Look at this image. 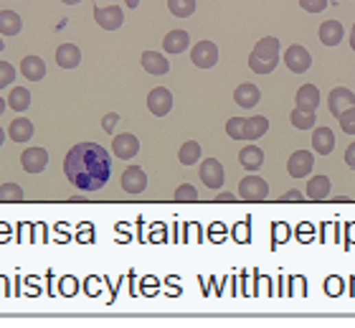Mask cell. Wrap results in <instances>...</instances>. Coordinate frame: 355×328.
<instances>
[{"label":"cell","mask_w":355,"mask_h":328,"mask_svg":"<svg viewBox=\"0 0 355 328\" xmlns=\"http://www.w3.org/2000/svg\"><path fill=\"white\" fill-rule=\"evenodd\" d=\"M343 3H345V0H343Z\"/></svg>","instance_id":"cell-47"},{"label":"cell","mask_w":355,"mask_h":328,"mask_svg":"<svg viewBox=\"0 0 355 328\" xmlns=\"http://www.w3.org/2000/svg\"><path fill=\"white\" fill-rule=\"evenodd\" d=\"M239 163L244 166L247 171H259L262 166H264V151L259 148V145H244L239 153Z\"/></svg>","instance_id":"cell-17"},{"label":"cell","mask_w":355,"mask_h":328,"mask_svg":"<svg viewBox=\"0 0 355 328\" xmlns=\"http://www.w3.org/2000/svg\"><path fill=\"white\" fill-rule=\"evenodd\" d=\"M64 173L79 191H100L112 176V158L97 143H79L64 158Z\"/></svg>","instance_id":"cell-1"},{"label":"cell","mask_w":355,"mask_h":328,"mask_svg":"<svg viewBox=\"0 0 355 328\" xmlns=\"http://www.w3.org/2000/svg\"><path fill=\"white\" fill-rule=\"evenodd\" d=\"M61 3H64V6H79L82 0H61Z\"/></svg>","instance_id":"cell-43"},{"label":"cell","mask_w":355,"mask_h":328,"mask_svg":"<svg viewBox=\"0 0 355 328\" xmlns=\"http://www.w3.org/2000/svg\"><path fill=\"white\" fill-rule=\"evenodd\" d=\"M350 46H353V51H355V25H353V31H350Z\"/></svg>","instance_id":"cell-44"},{"label":"cell","mask_w":355,"mask_h":328,"mask_svg":"<svg viewBox=\"0 0 355 328\" xmlns=\"http://www.w3.org/2000/svg\"><path fill=\"white\" fill-rule=\"evenodd\" d=\"M338 122H340V127H343V133L355 135V107L345 109V112L338 118Z\"/></svg>","instance_id":"cell-35"},{"label":"cell","mask_w":355,"mask_h":328,"mask_svg":"<svg viewBox=\"0 0 355 328\" xmlns=\"http://www.w3.org/2000/svg\"><path fill=\"white\" fill-rule=\"evenodd\" d=\"M5 135H8V133H5L3 127H0V145H3V140H5Z\"/></svg>","instance_id":"cell-45"},{"label":"cell","mask_w":355,"mask_h":328,"mask_svg":"<svg viewBox=\"0 0 355 328\" xmlns=\"http://www.w3.org/2000/svg\"><path fill=\"white\" fill-rule=\"evenodd\" d=\"M190 61L198 69H211L218 64V46L214 41H201L190 51Z\"/></svg>","instance_id":"cell-7"},{"label":"cell","mask_w":355,"mask_h":328,"mask_svg":"<svg viewBox=\"0 0 355 328\" xmlns=\"http://www.w3.org/2000/svg\"><path fill=\"white\" fill-rule=\"evenodd\" d=\"M173 199H175L178 204H193V201H198V191H196V186L181 184L178 188H175Z\"/></svg>","instance_id":"cell-32"},{"label":"cell","mask_w":355,"mask_h":328,"mask_svg":"<svg viewBox=\"0 0 355 328\" xmlns=\"http://www.w3.org/2000/svg\"><path fill=\"white\" fill-rule=\"evenodd\" d=\"M284 64H287L289 72H295V74H305L307 69L312 67V56H310V51L305 46H299V43H292L287 51H284Z\"/></svg>","instance_id":"cell-4"},{"label":"cell","mask_w":355,"mask_h":328,"mask_svg":"<svg viewBox=\"0 0 355 328\" xmlns=\"http://www.w3.org/2000/svg\"><path fill=\"white\" fill-rule=\"evenodd\" d=\"M345 163L355 171V143H353V145H347V151H345Z\"/></svg>","instance_id":"cell-38"},{"label":"cell","mask_w":355,"mask_h":328,"mask_svg":"<svg viewBox=\"0 0 355 328\" xmlns=\"http://www.w3.org/2000/svg\"><path fill=\"white\" fill-rule=\"evenodd\" d=\"M226 133L233 140H244V133H247V118H231L226 122Z\"/></svg>","instance_id":"cell-33"},{"label":"cell","mask_w":355,"mask_h":328,"mask_svg":"<svg viewBox=\"0 0 355 328\" xmlns=\"http://www.w3.org/2000/svg\"><path fill=\"white\" fill-rule=\"evenodd\" d=\"M117 122H119V115H117V112H109V115H104V120H102V130L112 135V130L117 127Z\"/></svg>","instance_id":"cell-37"},{"label":"cell","mask_w":355,"mask_h":328,"mask_svg":"<svg viewBox=\"0 0 355 328\" xmlns=\"http://www.w3.org/2000/svg\"><path fill=\"white\" fill-rule=\"evenodd\" d=\"M289 120H292V125L297 127V130H310V127L314 125V112H302V109H292V115H289Z\"/></svg>","instance_id":"cell-31"},{"label":"cell","mask_w":355,"mask_h":328,"mask_svg":"<svg viewBox=\"0 0 355 328\" xmlns=\"http://www.w3.org/2000/svg\"><path fill=\"white\" fill-rule=\"evenodd\" d=\"M8 105L10 109H16V112H25V109L31 107V92H28L25 87H13L8 97Z\"/></svg>","instance_id":"cell-27"},{"label":"cell","mask_w":355,"mask_h":328,"mask_svg":"<svg viewBox=\"0 0 355 328\" xmlns=\"http://www.w3.org/2000/svg\"><path fill=\"white\" fill-rule=\"evenodd\" d=\"M178 160H181L183 166H196V163L201 160V145L196 143V140H188L185 145H181Z\"/></svg>","instance_id":"cell-28"},{"label":"cell","mask_w":355,"mask_h":328,"mask_svg":"<svg viewBox=\"0 0 355 328\" xmlns=\"http://www.w3.org/2000/svg\"><path fill=\"white\" fill-rule=\"evenodd\" d=\"M262 100V92H259V87L251 85V82H244V85L236 87V92H233V102L239 105V107L249 109V107H256Z\"/></svg>","instance_id":"cell-15"},{"label":"cell","mask_w":355,"mask_h":328,"mask_svg":"<svg viewBox=\"0 0 355 328\" xmlns=\"http://www.w3.org/2000/svg\"><path fill=\"white\" fill-rule=\"evenodd\" d=\"M3 49H5V43H3V41H0V51H3Z\"/></svg>","instance_id":"cell-46"},{"label":"cell","mask_w":355,"mask_h":328,"mask_svg":"<svg viewBox=\"0 0 355 328\" xmlns=\"http://www.w3.org/2000/svg\"><path fill=\"white\" fill-rule=\"evenodd\" d=\"M21 166L25 173H43L49 166V151L46 148H25L21 153Z\"/></svg>","instance_id":"cell-9"},{"label":"cell","mask_w":355,"mask_h":328,"mask_svg":"<svg viewBox=\"0 0 355 328\" xmlns=\"http://www.w3.org/2000/svg\"><path fill=\"white\" fill-rule=\"evenodd\" d=\"M269 130V120L262 118V115H254V118H247V133H244V140H259L262 135H266Z\"/></svg>","instance_id":"cell-26"},{"label":"cell","mask_w":355,"mask_h":328,"mask_svg":"<svg viewBox=\"0 0 355 328\" xmlns=\"http://www.w3.org/2000/svg\"><path fill=\"white\" fill-rule=\"evenodd\" d=\"M277 64H279V41L274 36H266L249 54V69L256 74H272Z\"/></svg>","instance_id":"cell-2"},{"label":"cell","mask_w":355,"mask_h":328,"mask_svg":"<svg viewBox=\"0 0 355 328\" xmlns=\"http://www.w3.org/2000/svg\"><path fill=\"white\" fill-rule=\"evenodd\" d=\"M168 10L175 18H190L196 13V0H168Z\"/></svg>","instance_id":"cell-29"},{"label":"cell","mask_w":355,"mask_h":328,"mask_svg":"<svg viewBox=\"0 0 355 328\" xmlns=\"http://www.w3.org/2000/svg\"><path fill=\"white\" fill-rule=\"evenodd\" d=\"M148 109L155 118L170 115V109H173V92H170L168 87H155V89L148 94Z\"/></svg>","instance_id":"cell-6"},{"label":"cell","mask_w":355,"mask_h":328,"mask_svg":"<svg viewBox=\"0 0 355 328\" xmlns=\"http://www.w3.org/2000/svg\"><path fill=\"white\" fill-rule=\"evenodd\" d=\"M299 6L307 13H322V10L328 8V0H299Z\"/></svg>","instance_id":"cell-36"},{"label":"cell","mask_w":355,"mask_h":328,"mask_svg":"<svg viewBox=\"0 0 355 328\" xmlns=\"http://www.w3.org/2000/svg\"><path fill=\"white\" fill-rule=\"evenodd\" d=\"M5 107H8V100H3V97H0V115L5 112Z\"/></svg>","instance_id":"cell-41"},{"label":"cell","mask_w":355,"mask_h":328,"mask_svg":"<svg viewBox=\"0 0 355 328\" xmlns=\"http://www.w3.org/2000/svg\"><path fill=\"white\" fill-rule=\"evenodd\" d=\"M302 199H305V196L299 194L297 188H295V191H287V194L282 196V201H302Z\"/></svg>","instance_id":"cell-39"},{"label":"cell","mask_w":355,"mask_h":328,"mask_svg":"<svg viewBox=\"0 0 355 328\" xmlns=\"http://www.w3.org/2000/svg\"><path fill=\"white\" fill-rule=\"evenodd\" d=\"M13 79H16V69H13V64H10V61H0V89L13 85Z\"/></svg>","instance_id":"cell-34"},{"label":"cell","mask_w":355,"mask_h":328,"mask_svg":"<svg viewBox=\"0 0 355 328\" xmlns=\"http://www.w3.org/2000/svg\"><path fill=\"white\" fill-rule=\"evenodd\" d=\"M188 43H190L188 31L175 28V31H170V34L163 39V49H165L168 54H183V51L188 49Z\"/></svg>","instance_id":"cell-22"},{"label":"cell","mask_w":355,"mask_h":328,"mask_svg":"<svg viewBox=\"0 0 355 328\" xmlns=\"http://www.w3.org/2000/svg\"><path fill=\"white\" fill-rule=\"evenodd\" d=\"M23 28V21L16 10H0V34L3 36H18Z\"/></svg>","instance_id":"cell-25"},{"label":"cell","mask_w":355,"mask_h":328,"mask_svg":"<svg viewBox=\"0 0 355 328\" xmlns=\"http://www.w3.org/2000/svg\"><path fill=\"white\" fill-rule=\"evenodd\" d=\"M34 133H36L34 122H31V120H25V118L13 120L10 127H8V138L13 140V143H28V140L34 138Z\"/></svg>","instance_id":"cell-18"},{"label":"cell","mask_w":355,"mask_h":328,"mask_svg":"<svg viewBox=\"0 0 355 328\" xmlns=\"http://www.w3.org/2000/svg\"><path fill=\"white\" fill-rule=\"evenodd\" d=\"M142 67H145L148 74H155V76H163L170 72L168 59L163 54H157V51H145V54H142Z\"/></svg>","instance_id":"cell-20"},{"label":"cell","mask_w":355,"mask_h":328,"mask_svg":"<svg viewBox=\"0 0 355 328\" xmlns=\"http://www.w3.org/2000/svg\"><path fill=\"white\" fill-rule=\"evenodd\" d=\"M330 178L328 176H314L310 178V184H307V199L310 201H325L328 196H330Z\"/></svg>","instance_id":"cell-24"},{"label":"cell","mask_w":355,"mask_h":328,"mask_svg":"<svg viewBox=\"0 0 355 328\" xmlns=\"http://www.w3.org/2000/svg\"><path fill=\"white\" fill-rule=\"evenodd\" d=\"M21 72L28 82H41L43 76H46V64H43L41 56H25L21 61Z\"/></svg>","instance_id":"cell-23"},{"label":"cell","mask_w":355,"mask_h":328,"mask_svg":"<svg viewBox=\"0 0 355 328\" xmlns=\"http://www.w3.org/2000/svg\"><path fill=\"white\" fill-rule=\"evenodd\" d=\"M124 3H127L130 8H137V6H140V0H124Z\"/></svg>","instance_id":"cell-42"},{"label":"cell","mask_w":355,"mask_h":328,"mask_svg":"<svg viewBox=\"0 0 355 328\" xmlns=\"http://www.w3.org/2000/svg\"><path fill=\"white\" fill-rule=\"evenodd\" d=\"M266 196H269V184H266L264 178H259V176L241 178L239 199H244V201L249 204H256V201H264Z\"/></svg>","instance_id":"cell-3"},{"label":"cell","mask_w":355,"mask_h":328,"mask_svg":"<svg viewBox=\"0 0 355 328\" xmlns=\"http://www.w3.org/2000/svg\"><path fill=\"white\" fill-rule=\"evenodd\" d=\"M201 181H203V186H208L211 191H218L223 186V181H226V173H223V166L218 163L216 158H206L201 160Z\"/></svg>","instance_id":"cell-5"},{"label":"cell","mask_w":355,"mask_h":328,"mask_svg":"<svg viewBox=\"0 0 355 328\" xmlns=\"http://www.w3.org/2000/svg\"><path fill=\"white\" fill-rule=\"evenodd\" d=\"M328 105H330V112L335 115V118H340L345 109L355 107V94L347 89V87H335L330 92V97H328Z\"/></svg>","instance_id":"cell-13"},{"label":"cell","mask_w":355,"mask_h":328,"mask_svg":"<svg viewBox=\"0 0 355 328\" xmlns=\"http://www.w3.org/2000/svg\"><path fill=\"white\" fill-rule=\"evenodd\" d=\"M94 21L104 31H117L124 23V13L119 6H100V8H94Z\"/></svg>","instance_id":"cell-11"},{"label":"cell","mask_w":355,"mask_h":328,"mask_svg":"<svg viewBox=\"0 0 355 328\" xmlns=\"http://www.w3.org/2000/svg\"><path fill=\"white\" fill-rule=\"evenodd\" d=\"M119 184H122L124 194H142L145 188H148V173L140 168V166H130V168H124L122 178H119Z\"/></svg>","instance_id":"cell-8"},{"label":"cell","mask_w":355,"mask_h":328,"mask_svg":"<svg viewBox=\"0 0 355 328\" xmlns=\"http://www.w3.org/2000/svg\"><path fill=\"white\" fill-rule=\"evenodd\" d=\"M312 166H314V158L310 151H297L292 153L287 160V171L292 178H307L312 173Z\"/></svg>","instance_id":"cell-10"},{"label":"cell","mask_w":355,"mask_h":328,"mask_svg":"<svg viewBox=\"0 0 355 328\" xmlns=\"http://www.w3.org/2000/svg\"><path fill=\"white\" fill-rule=\"evenodd\" d=\"M317 36H320V41L325 43V46H338V43L343 41V36H345V28H343V23H338V21H325V23L320 25V31H317Z\"/></svg>","instance_id":"cell-21"},{"label":"cell","mask_w":355,"mask_h":328,"mask_svg":"<svg viewBox=\"0 0 355 328\" xmlns=\"http://www.w3.org/2000/svg\"><path fill=\"white\" fill-rule=\"evenodd\" d=\"M112 153H115L119 160H133L135 155L140 153V140H137L133 133L117 135L115 140H112Z\"/></svg>","instance_id":"cell-12"},{"label":"cell","mask_w":355,"mask_h":328,"mask_svg":"<svg viewBox=\"0 0 355 328\" xmlns=\"http://www.w3.org/2000/svg\"><path fill=\"white\" fill-rule=\"evenodd\" d=\"M216 201H233V194H218L216 196Z\"/></svg>","instance_id":"cell-40"},{"label":"cell","mask_w":355,"mask_h":328,"mask_svg":"<svg viewBox=\"0 0 355 328\" xmlns=\"http://www.w3.org/2000/svg\"><path fill=\"white\" fill-rule=\"evenodd\" d=\"M56 64L61 69H76L82 64V51L76 43H61L56 49Z\"/></svg>","instance_id":"cell-16"},{"label":"cell","mask_w":355,"mask_h":328,"mask_svg":"<svg viewBox=\"0 0 355 328\" xmlns=\"http://www.w3.org/2000/svg\"><path fill=\"white\" fill-rule=\"evenodd\" d=\"M23 201V188L18 184H3L0 186V204H18Z\"/></svg>","instance_id":"cell-30"},{"label":"cell","mask_w":355,"mask_h":328,"mask_svg":"<svg viewBox=\"0 0 355 328\" xmlns=\"http://www.w3.org/2000/svg\"><path fill=\"white\" fill-rule=\"evenodd\" d=\"M312 148L314 153H320V155H330L332 148H335V133H332L330 127H317L312 133Z\"/></svg>","instance_id":"cell-19"},{"label":"cell","mask_w":355,"mask_h":328,"mask_svg":"<svg viewBox=\"0 0 355 328\" xmlns=\"http://www.w3.org/2000/svg\"><path fill=\"white\" fill-rule=\"evenodd\" d=\"M295 102H297V109H302V112H317V105H320V89H317L314 85H302L297 89Z\"/></svg>","instance_id":"cell-14"}]
</instances>
